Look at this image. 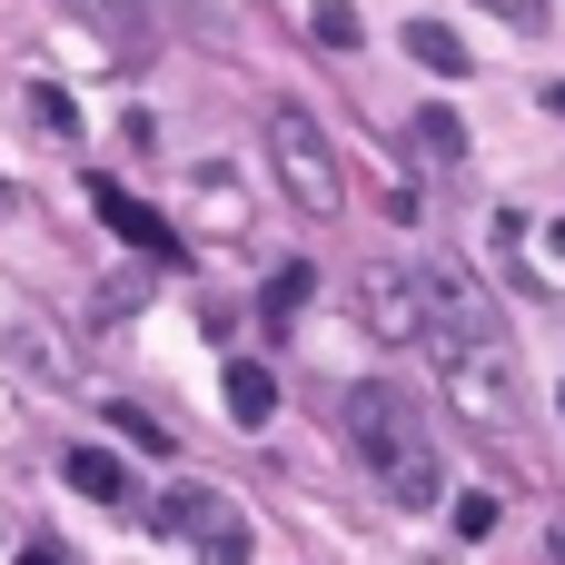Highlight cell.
I'll return each mask as SVG.
<instances>
[{"instance_id":"obj_21","label":"cell","mask_w":565,"mask_h":565,"mask_svg":"<svg viewBox=\"0 0 565 565\" xmlns=\"http://www.w3.org/2000/svg\"><path fill=\"white\" fill-rule=\"evenodd\" d=\"M546 109H556V119H565V79H556V89H546Z\"/></svg>"},{"instance_id":"obj_2","label":"cell","mask_w":565,"mask_h":565,"mask_svg":"<svg viewBox=\"0 0 565 565\" xmlns=\"http://www.w3.org/2000/svg\"><path fill=\"white\" fill-rule=\"evenodd\" d=\"M348 447L367 457V477L387 487V507H437L447 497V477H437V447H427V427H417V407H407V387H387V377H367V387H348Z\"/></svg>"},{"instance_id":"obj_24","label":"cell","mask_w":565,"mask_h":565,"mask_svg":"<svg viewBox=\"0 0 565 565\" xmlns=\"http://www.w3.org/2000/svg\"><path fill=\"white\" fill-rule=\"evenodd\" d=\"M556 407H565V387H556Z\"/></svg>"},{"instance_id":"obj_5","label":"cell","mask_w":565,"mask_h":565,"mask_svg":"<svg viewBox=\"0 0 565 565\" xmlns=\"http://www.w3.org/2000/svg\"><path fill=\"white\" fill-rule=\"evenodd\" d=\"M89 209H99V218H109V228H119L129 248H149V258H189V248H179V228H169L159 209H139V199H129L119 179H89Z\"/></svg>"},{"instance_id":"obj_20","label":"cell","mask_w":565,"mask_h":565,"mask_svg":"<svg viewBox=\"0 0 565 565\" xmlns=\"http://www.w3.org/2000/svg\"><path fill=\"white\" fill-rule=\"evenodd\" d=\"M10 209H20V189H10V179H0V218H10Z\"/></svg>"},{"instance_id":"obj_18","label":"cell","mask_w":565,"mask_h":565,"mask_svg":"<svg viewBox=\"0 0 565 565\" xmlns=\"http://www.w3.org/2000/svg\"><path fill=\"white\" fill-rule=\"evenodd\" d=\"M457 536H497V497H457Z\"/></svg>"},{"instance_id":"obj_22","label":"cell","mask_w":565,"mask_h":565,"mask_svg":"<svg viewBox=\"0 0 565 565\" xmlns=\"http://www.w3.org/2000/svg\"><path fill=\"white\" fill-rule=\"evenodd\" d=\"M20 565H60V556H40V546H30V556H20Z\"/></svg>"},{"instance_id":"obj_7","label":"cell","mask_w":565,"mask_h":565,"mask_svg":"<svg viewBox=\"0 0 565 565\" xmlns=\"http://www.w3.org/2000/svg\"><path fill=\"white\" fill-rule=\"evenodd\" d=\"M407 60L417 70H437V79H467L477 60H467V40L447 30V20H407Z\"/></svg>"},{"instance_id":"obj_19","label":"cell","mask_w":565,"mask_h":565,"mask_svg":"<svg viewBox=\"0 0 565 565\" xmlns=\"http://www.w3.org/2000/svg\"><path fill=\"white\" fill-rule=\"evenodd\" d=\"M477 10H497L507 30H546V0H477Z\"/></svg>"},{"instance_id":"obj_9","label":"cell","mask_w":565,"mask_h":565,"mask_svg":"<svg viewBox=\"0 0 565 565\" xmlns=\"http://www.w3.org/2000/svg\"><path fill=\"white\" fill-rule=\"evenodd\" d=\"M308 288H318V278H308V258H288V268H278V278L258 288V318H268V328L288 338V328H298V308H308Z\"/></svg>"},{"instance_id":"obj_16","label":"cell","mask_w":565,"mask_h":565,"mask_svg":"<svg viewBox=\"0 0 565 565\" xmlns=\"http://www.w3.org/2000/svg\"><path fill=\"white\" fill-rule=\"evenodd\" d=\"M318 40H328V50H358L367 30H358V10H348V0H328V10H318Z\"/></svg>"},{"instance_id":"obj_23","label":"cell","mask_w":565,"mask_h":565,"mask_svg":"<svg viewBox=\"0 0 565 565\" xmlns=\"http://www.w3.org/2000/svg\"><path fill=\"white\" fill-rule=\"evenodd\" d=\"M556 248H565V218H556Z\"/></svg>"},{"instance_id":"obj_1","label":"cell","mask_w":565,"mask_h":565,"mask_svg":"<svg viewBox=\"0 0 565 565\" xmlns=\"http://www.w3.org/2000/svg\"><path fill=\"white\" fill-rule=\"evenodd\" d=\"M427 348H437V377H447V407L477 427V437H516L526 427V387H516V348L497 328V308L447 268L437 278V308H427Z\"/></svg>"},{"instance_id":"obj_15","label":"cell","mask_w":565,"mask_h":565,"mask_svg":"<svg viewBox=\"0 0 565 565\" xmlns=\"http://www.w3.org/2000/svg\"><path fill=\"white\" fill-rule=\"evenodd\" d=\"M407 129H417V139H427L437 159H467V129H457V109H417Z\"/></svg>"},{"instance_id":"obj_14","label":"cell","mask_w":565,"mask_h":565,"mask_svg":"<svg viewBox=\"0 0 565 565\" xmlns=\"http://www.w3.org/2000/svg\"><path fill=\"white\" fill-rule=\"evenodd\" d=\"M199 565H248V516H238V507L199 536Z\"/></svg>"},{"instance_id":"obj_3","label":"cell","mask_w":565,"mask_h":565,"mask_svg":"<svg viewBox=\"0 0 565 565\" xmlns=\"http://www.w3.org/2000/svg\"><path fill=\"white\" fill-rule=\"evenodd\" d=\"M268 169H278V189H288L308 218H338L348 179H338V149H328V129H318L298 99H278V109H268Z\"/></svg>"},{"instance_id":"obj_8","label":"cell","mask_w":565,"mask_h":565,"mask_svg":"<svg viewBox=\"0 0 565 565\" xmlns=\"http://www.w3.org/2000/svg\"><path fill=\"white\" fill-rule=\"evenodd\" d=\"M228 417H238V427H268V417H278V377H268L258 358H228Z\"/></svg>"},{"instance_id":"obj_10","label":"cell","mask_w":565,"mask_h":565,"mask_svg":"<svg viewBox=\"0 0 565 565\" xmlns=\"http://www.w3.org/2000/svg\"><path fill=\"white\" fill-rule=\"evenodd\" d=\"M60 477H70L79 497H99V507L119 497V457H109V447H70V457H60Z\"/></svg>"},{"instance_id":"obj_12","label":"cell","mask_w":565,"mask_h":565,"mask_svg":"<svg viewBox=\"0 0 565 565\" xmlns=\"http://www.w3.org/2000/svg\"><path fill=\"white\" fill-rule=\"evenodd\" d=\"M70 10H79L89 30H109V40H139V20H149L159 0H70Z\"/></svg>"},{"instance_id":"obj_13","label":"cell","mask_w":565,"mask_h":565,"mask_svg":"<svg viewBox=\"0 0 565 565\" xmlns=\"http://www.w3.org/2000/svg\"><path fill=\"white\" fill-rule=\"evenodd\" d=\"M159 10H169V20H189L199 40H228V30H238V0H159Z\"/></svg>"},{"instance_id":"obj_4","label":"cell","mask_w":565,"mask_h":565,"mask_svg":"<svg viewBox=\"0 0 565 565\" xmlns=\"http://www.w3.org/2000/svg\"><path fill=\"white\" fill-rule=\"evenodd\" d=\"M348 298H358V328H367V338L417 348V338H427V308H437V278H427V268H407V258H358Z\"/></svg>"},{"instance_id":"obj_17","label":"cell","mask_w":565,"mask_h":565,"mask_svg":"<svg viewBox=\"0 0 565 565\" xmlns=\"http://www.w3.org/2000/svg\"><path fill=\"white\" fill-rule=\"evenodd\" d=\"M30 119H40V129H79V109H70V89H30Z\"/></svg>"},{"instance_id":"obj_6","label":"cell","mask_w":565,"mask_h":565,"mask_svg":"<svg viewBox=\"0 0 565 565\" xmlns=\"http://www.w3.org/2000/svg\"><path fill=\"white\" fill-rule=\"evenodd\" d=\"M218 516H228V497H209V487H169V497H149V536H189V546H199Z\"/></svg>"},{"instance_id":"obj_11","label":"cell","mask_w":565,"mask_h":565,"mask_svg":"<svg viewBox=\"0 0 565 565\" xmlns=\"http://www.w3.org/2000/svg\"><path fill=\"white\" fill-rule=\"evenodd\" d=\"M109 427H119L129 447H149V457H179V437H169V417H149V407H129V397H109Z\"/></svg>"}]
</instances>
